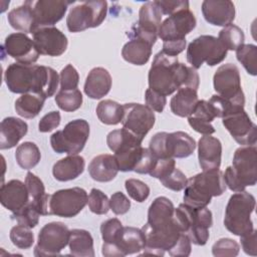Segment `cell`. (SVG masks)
I'll list each match as a JSON object with an SVG mask.
<instances>
[{
    "label": "cell",
    "instance_id": "cell-1",
    "mask_svg": "<svg viewBox=\"0 0 257 257\" xmlns=\"http://www.w3.org/2000/svg\"><path fill=\"white\" fill-rule=\"evenodd\" d=\"M142 230L146 236V254L163 256L176 245L183 230L170 199L158 197L153 201L148 211V221Z\"/></svg>",
    "mask_w": 257,
    "mask_h": 257
},
{
    "label": "cell",
    "instance_id": "cell-2",
    "mask_svg": "<svg viewBox=\"0 0 257 257\" xmlns=\"http://www.w3.org/2000/svg\"><path fill=\"white\" fill-rule=\"evenodd\" d=\"M149 88L168 96L181 87L198 89L200 77L195 68L179 62L177 56L158 52L148 75Z\"/></svg>",
    "mask_w": 257,
    "mask_h": 257
},
{
    "label": "cell",
    "instance_id": "cell-3",
    "mask_svg": "<svg viewBox=\"0 0 257 257\" xmlns=\"http://www.w3.org/2000/svg\"><path fill=\"white\" fill-rule=\"evenodd\" d=\"M4 80L13 93L33 92L48 98L56 92L59 76L49 66L16 62L7 66Z\"/></svg>",
    "mask_w": 257,
    "mask_h": 257
},
{
    "label": "cell",
    "instance_id": "cell-4",
    "mask_svg": "<svg viewBox=\"0 0 257 257\" xmlns=\"http://www.w3.org/2000/svg\"><path fill=\"white\" fill-rule=\"evenodd\" d=\"M226 191L223 173L218 170L203 171L190 179L184 189V203L194 207H207L213 197L221 196Z\"/></svg>",
    "mask_w": 257,
    "mask_h": 257
},
{
    "label": "cell",
    "instance_id": "cell-5",
    "mask_svg": "<svg viewBox=\"0 0 257 257\" xmlns=\"http://www.w3.org/2000/svg\"><path fill=\"white\" fill-rule=\"evenodd\" d=\"M226 187L233 192L245 191L257 182V149L255 146L238 148L233 157L232 166L223 174Z\"/></svg>",
    "mask_w": 257,
    "mask_h": 257
},
{
    "label": "cell",
    "instance_id": "cell-6",
    "mask_svg": "<svg viewBox=\"0 0 257 257\" xmlns=\"http://www.w3.org/2000/svg\"><path fill=\"white\" fill-rule=\"evenodd\" d=\"M255 198L252 194L242 191L235 192L226 206L224 216V226L226 229L236 236H242L251 232L253 222L251 214L255 209Z\"/></svg>",
    "mask_w": 257,
    "mask_h": 257
},
{
    "label": "cell",
    "instance_id": "cell-7",
    "mask_svg": "<svg viewBox=\"0 0 257 257\" xmlns=\"http://www.w3.org/2000/svg\"><path fill=\"white\" fill-rule=\"evenodd\" d=\"M196 146L195 140L185 132H161L151 139L149 150L157 159H184L194 153Z\"/></svg>",
    "mask_w": 257,
    "mask_h": 257
},
{
    "label": "cell",
    "instance_id": "cell-8",
    "mask_svg": "<svg viewBox=\"0 0 257 257\" xmlns=\"http://www.w3.org/2000/svg\"><path fill=\"white\" fill-rule=\"evenodd\" d=\"M184 226V233L189 237L191 243L203 246L207 243L213 225L212 212L207 208H194L185 203L177 208Z\"/></svg>",
    "mask_w": 257,
    "mask_h": 257
},
{
    "label": "cell",
    "instance_id": "cell-9",
    "mask_svg": "<svg viewBox=\"0 0 257 257\" xmlns=\"http://www.w3.org/2000/svg\"><path fill=\"white\" fill-rule=\"evenodd\" d=\"M88 137V122L77 118L69 121L63 130L53 133L50 137V145L57 154L76 155L83 150Z\"/></svg>",
    "mask_w": 257,
    "mask_h": 257
},
{
    "label": "cell",
    "instance_id": "cell-10",
    "mask_svg": "<svg viewBox=\"0 0 257 257\" xmlns=\"http://www.w3.org/2000/svg\"><path fill=\"white\" fill-rule=\"evenodd\" d=\"M227 51L217 37L201 35L189 43L186 56L192 67L199 69L204 62L209 66L221 63L226 58Z\"/></svg>",
    "mask_w": 257,
    "mask_h": 257
},
{
    "label": "cell",
    "instance_id": "cell-11",
    "mask_svg": "<svg viewBox=\"0 0 257 257\" xmlns=\"http://www.w3.org/2000/svg\"><path fill=\"white\" fill-rule=\"evenodd\" d=\"M106 13V1H84L70 9L66 18L67 29L75 33L87 28L97 27L105 19Z\"/></svg>",
    "mask_w": 257,
    "mask_h": 257
},
{
    "label": "cell",
    "instance_id": "cell-12",
    "mask_svg": "<svg viewBox=\"0 0 257 257\" xmlns=\"http://www.w3.org/2000/svg\"><path fill=\"white\" fill-rule=\"evenodd\" d=\"M87 193L79 187L62 189L49 197V215L72 218L78 215L87 204Z\"/></svg>",
    "mask_w": 257,
    "mask_h": 257
},
{
    "label": "cell",
    "instance_id": "cell-13",
    "mask_svg": "<svg viewBox=\"0 0 257 257\" xmlns=\"http://www.w3.org/2000/svg\"><path fill=\"white\" fill-rule=\"evenodd\" d=\"M214 89L223 98L244 106L245 96L241 87L238 67L233 63H225L218 67L213 77Z\"/></svg>",
    "mask_w": 257,
    "mask_h": 257
},
{
    "label": "cell",
    "instance_id": "cell-14",
    "mask_svg": "<svg viewBox=\"0 0 257 257\" xmlns=\"http://www.w3.org/2000/svg\"><path fill=\"white\" fill-rule=\"evenodd\" d=\"M70 230L62 222H50L44 225L34 248L35 256L58 255L68 245Z\"/></svg>",
    "mask_w": 257,
    "mask_h": 257
},
{
    "label": "cell",
    "instance_id": "cell-15",
    "mask_svg": "<svg viewBox=\"0 0 257 257\" xmlns=\"http://www.w3.org/2000/svg\"><path fill=\"white\" fill-rule=\"evenodd\" d=\"M122 107V127L144 140L155 124L156 116L154 110L141 103H125Z\"/></svg>",
    "mask_w": 257,
    "mask_h": 257
},
{
    "label": "cell",
    "instance_id": "cell-16",
    "mask_svg": "<svg viewBox=\"0 0 257 257\" xmlns=\"http://www.w3.org/2000/svg\"><path fill=\"white\" fill-rule=\"evenodd\" d=\"M197 21L190 8L182 9L166 18L158 32V36L165 41L183 40L195 27Z\"/></svg>",
    "mask_w": 257,
    "mask_h": 257
},
{
    "label": "cell",
    "instance_id": "cell-17",
    "mask_svg": "<svg viewBox=\"0 0 257 257\" xmlns=\"http://www.w3.org/2000/svg\"><path fill=\"white\" fill-rule=\"evenodd\" d=\"M222 123L239 145L255 146L257 141V126L244 108L222 117Z\"/></svg>",
    "mask_w": 257,
    "mask_h": 257
},
{
    "label": "cell",
    "instance_id": "cell-18",
    "mask_svg": "<svg viewBox=\"0 0 257 257\" xmlns=\"http://www.w3.org/2000/svg\"><path fill=\"white\" fill-rule=\"evenodd\" d=\"M34 16L36 29L51 27L60 21L65 15L67 8L74 1L65 0H38L28 1Z\"/></svg>",
    "mask_w": 257,
    "mask_h": 257
},
{
    "label": "cell",
    "instance_id": "cell-19",
    "mask_svg": "<svg viewBox=\"0 0 257 257\" xmlns=\"http://www.w3.org/2000/svg\"><path fill=\"white\" fill-rule=\"evenodd\" d=\"M33 41L39 54L60 56L67 48V37L58 28L42 27L33 32Z\"/></svg>",
    "mask_w": 257,
    "mask_h": 257
},
{
    "label": "cell",
    "instance_id": "cell-20",
    "mask_svg": "<svg viewBox=\"0 0 257 257\" xmlns=\"http://www.w3.org/2000/svg\"><path fill=\"white\" fill-rule=\"evenodd\" d=\"M2 48L9 56L16 59L18 63L32 64L39 57L34 41L22 32L9 34L5 38Z\"/></svg>",
    "mask_w": 257,
    "mask_h": 257
},
{
    "label": "cell",
    "instance_id": "cell-21",
    "mask_svg": "<svg viewBox=\"0 0 257 257\" xmlns=\"http://www.w3.org/2000/svg\"><path fill=\"white\" fill-rule=\"evenodd\" d=\"M205 20L215 26H227L235 19V6L230 0H205L202 3Z\"/></svg>",
    "mask_w": 257,
    "mask_h": 257
},
{
    "label": "cell",
    "instance_id": "cell-22",
    "mask_svg": "<svg viewBox=\"0 0 257 257\" xmlns=\"http://www.w3.org/2000/svg\"><path fill=\"white\" fill-rule=\"evenodd\" d=\"M222 158V144L219 139L203 136L198 143V160L203 171L220 169Z\"/></svg>",
    "mask_w": 257,
    "mask_h": 257
},
{
    "label": "cell",
    "instance_id": "cell-23",
    "mask_svg": "<svg viewBox=\"0 0 257 257\" xmlns=\"http://www.w3.org/2000/svg\"><path fill=\"white\" fill-rule=\"evenodd\" d=\"M29 194L25 183L20 180H10L0 189V202L4 208L16 212L29 203Z\"/></svg>",
    "mask_w": 257,
    "mask_h": 257
},
{
    "label": "cell",
    "instance_id": "cell-24",
    "mask_svg": "<svg viewBox=\"0 0 257 257\" xmlns=\"http://www.w3.org/2000/svg\"><path fill=\"white\" fill-rule=\"evenodd\" d=\"M108 245H114L118 249L120 257L128 254H136L145 250L146 236L142 229L122 226L114 244Z\"/></svg>",
    "mask_w": 257,
    "mask_h": 257
},
{
    "label": "cell",
    "instance_id": "cell-25",
    "mask_svg": "<svg viewBox=\"0 0 257 257\" xmlns=\"http://www.w3.org/2000/svg\"><path fill=\"white\" fill-rule=\"evenodd\" d=\"M111 75L103 67L92 68L84 82V93L92 98L99 99L105 96L111 88Z\"/></svg>",
    "mask_w": 257,
    "mask_h": 257
},
{
    "label": "cell",
    "instance_id": "cell-26",
    "mask_svg": "<svg viewBox=\"0 0 257 257\" xmlns=\"http://www.w3.org/2000/svg\"><path fill=\"white\" fill-rule=\"evenodd\" d=\"M27 123L17 117H5L0 124V149L8 150L14 148L27 134Z\"/></svg>",
    "mask_w": 257,
    "mask_h": 257
},
{
    "label": "cell",
    "instance_id": "cell-27",
    "mask_svg": "<svg viewBox=\"0 0 257 257\" xmlns=\"http://www.w3.org/2000/svg\"><path fill=\"white\" fill-rule=\"evenodd\" d=\"M88 173L96 182L105 183L112 181L118 173L114 156L102 154L94 157L88 165Z\"/></svg>",
    "mask_w": 257,
    "mask_h": 257
},
{
    "label": "cell",
    "instance_id": "cell-28",
    "mask_svg": "<svg viewBox=\"0 0 257 257\" xmlns=\"http://www.w3.org/2000/svg\"><path fill=\"white\" fill-rule=\"evenodd\" d=\"M84 167L85 161L81 156L69 155L53 165L52 175L59 182H67L79 177Z\"/></svg>",
    "mask_w": 257,
    "mask_h": 257
},
{
    "label": "cell",
    "instance_id": "cell-29",
    "mask_svg": "<svg viewBox=\"0 0 257 257\" xmlns=\"http://www.w3.org/2000/svg\"><path fill=\"white\" fill-rule=\"evenodd\" d=\"M130 37L131 40H128L121 49L122 58L135 65L146 64L152 55L153 45L147 40L138 36Z\"/></svg>",
    "mask_w": 257,
    "mask_h": 257
},
{
    "label": "cell",
    "instance_id": "cell-30",
    "mask_svg": "<svg viewBox=\"0 0 257 257\" xmlns=\"http://www.w3.org/2000/svg\"><path fill=\"white\" fill-rule=\"evenodd\" d=\"M25 185L29 194V203L42 215H49L48 203L50 195L45 193V188L42 181L33 173L28 172L25 177Z\"/></svg>",
    "mask_w": 257,
    "mask_h": 257
},
{
    "label": "cell",
    "instance_id": "cell-31",
    "mask_svg": "<svg viewBox=\"0 0 257 257\" xmlns=\"http://www.w3.org/2000/svg\"><path fill=\"white\" fill-rule=\"evenodd\" d=\"M198 100L197 89L181 87L177 90V93L170 101L171 110L175 115L180 117L189 116L193 112Z\"/></svg>",
    "mask_w": 257,
    "mask_h": 257
},
{
    "label": "cell",
    "instance_id": "cell-32",
    "mask_svg": "<svg viewBox=\"0 0 257 257\" xmlns=\"http://www.w3.org/2000/svg\"><path fill=\"white\" fill-rule=\"evenodd\" d=\"M7 19L12 28L21 31L24 34H33L36 30L33 12L28 1H25L22 5L12 9L8 13Z\"/></svg>",
    "mask_w": 257,
    "mask_h": 257
},
{
    "label": "cell",
    "instance_id": "cell-33",
    "mask_svg": "<svg viewBox=\"0 0 257 257\" xmlns=\"http://www.w3.org/2000/svg\"><path fill=\"white\" fill-rule=\"evenodd\" d=\"M162 12L156 1H149L143 4L139 12V21L137 26L146 32L158 35L162 24Z\"/></svg>",
    "mask_w": 257,
    "mask_h": 257
},
{
    "label": "cell",
    "instance_id": "cell-34",
    "mask_svg": "<svg viewBox=\"0 0 257 257\" xmlns=\"http://www.w3.org/2000/svg\"><path fill=\"white\" fill-rule=\"evenodd\" d=\"M68 246L70 254L77 257H93V238L91 234L83 229H72L69 234Z\"/></svg>",
    "mask_w": 257,
    "mask_h": 257
},
{
    "label": "cell",
    "instance_id": "cell-35",
    "mask_svg": "<svg viewBox=\"0 0 257 257\" xmlns=\"http://www.w3.org/2000/svg\"><path fill=\"white\" fill-rule=\"evenodd\" d=\"M45 99L44 96L37 93H24L15 100L14 107L17 114L20 116L24 118H34L43 108Z\"/></svg>",
    "mask_w": 257,
    "mask_h": 257
},
{
    "label": "cell",
    "instance_id": "cell-36",
    "mask_svg": "<svg viewBox=\"0 0 257 257\" xmlns=\"http://www.w3.org/2000/svg\"><path fill=\"white\" fill-rule=\"evenodd\" d=\"M143 139L137 137L124 127L111 131L106 137V144L110 151L116 153L128 147L142 146Z\"/></svg>",
    "mask_w": 257,
    "mask_h": 257
},
{
    "label": "cell",
    "instance_id": "cell-37",
    "mask_svg": "<svg viewBox=\"0 0 257 257\" xmlns=\"http://www.w3.org/2000/svg\"><path fill=\"white\" fill-rule=\"evenodd\" d=\"M95 111L98 119L102 123L108 125H115L121 122L123 107L114 100L104 99L97 104Z\"/></svg>",
    "mask_w": 257,
    "mask_h": 257
},
{
    "label": "cell",
    "instance_id": "cell-38",
    "mask_svg": "<svg viewBox=\"0 0 257 257\" xmlns=\"http://www.w3.org/2000/svg\"><path fill=\"white\" fill-rule=\"evenodd\" d=\"M15 159L20 168L30 170L40 162L41 154L36 144L32 142H24L17 147Z\"/></svg>",
    "mask_w": 257,
    "mask_h": 257
},
{
    "label": "cell",
    "instance_id": "cell-39",
    "mask_svg": "<svg viewBox=\"0 0 257 257\" xmlns=\"http://www.w3.org/2000/svg\"><path fill=\"white\" fill-rule=\"evenodd\" d=\"M218 39L223 43L227 50H237L244 44L245 35L239 26L229 24L219 32Z\"/></svg>",
    "mask_w": 257,
    "mask_h": 257
},
{
    "label": "cell",
    "instance_id": "cell-40",
    "mask_svg": "<svg viewBox=\"0 0 257 257\" xmlns=\"http://www.w3.org/2000/svg\"><path fill=\"white\" fill-rule=\"evenodd\" d=\"M82 93L79 89L59 90L55 95L57 106L64 111H75L82 104Z\"/></svg>",
    "mask_w": 257,
    "mask_h": 257
},
{
    "label": "cell",
    "instance_id": "cell-41",
    "mask_svg": "<svg viewBox=\"0 0 257 257\" xmlns=\"http://www.w3.org/2000/svg\"><path fill=\"white\" fill-rule=\"evenodd\" d=\"M236 57L246 71L255 76L257 74V46L243 44L236 50Z\"/></svg>",
    "mask_w": 257,
    "mask_h": 257
},
{
    "label": "cell",
    "instance_id": "cell-42",
    "mask_svg": "<svg viewBox=\"0 0 257 257\" xmlns=\"http://www.w3.org/2000/svg\"><path fill=\"white\" fill-rule=\"evenodd\" d=\"M9 237L13 245L20 249H29L34 243V235L30 228L20 224L11 228Z\"/></svg>",
    "mask_w": 257,
    "mask_h": 257
},
{
    "label": "cell",
    "instance_id": "cell-43",
    "mask_svg": "<svg viewBox=\"0 0 257 257\" xmlns=\"http://www.w3.org/2000/svg\"><path fill=\"white\" fill-rule=\"evenodd\" d=\"M39 216L40 214L36 211V209L30 203H28L20 210L13 212L11 215V219L16 221L20 225L32 229L36 227V225H38Z\"/></svg>",
    "mask_w": 257,
    "mask_h": 257
},
{
    "label": "cell",
    "instance_id": "cell-44",
    "mask_svg": "<svg viewBox=\"0 0 257 257\" xmlns=\"http://www.w3.org/2000/svg\"><path fill=\"white\" fill-rule=\"evenodd\" d=\"M87 204L89 210L96 215H104L110 209L107 196L102 191L95 188L91 189L87 197Z\"/></svg>",
    "mask_w": 257,
    "mask_h": 257
},
{
    "label": "cell",
    "instance_id": "cell-45",
    "mask_svg": "<svg viewBox=\"0 0 257 257\" xmlns=\"http://www.w3.org/2000/svg\"><path fill=\"white\" fill-rule=\"evenodd\" d=\"M239 251V244L230 238H221L212 246V253L216 257H235Z\"/></svg>",
    "mask_w": 257,
    "mask_h": 257
},
{
    "label": "cell",
    "instance_id": "cell-46",
    "mask_svg": "<svg viewBox=\"0 0 257 257\" xmlns=\"http://www.w3.org/2000/svg\"><path fill=\"white\" fill-rule=\"evenodd\" d=\"M124 187L128 196L139 203L146 201L150 195L149 186L138 179H127L124 183Z\"/></svg>",
    "mask_w": 257,
    "mask_h": 257
},
{
    "label": "cell",
    "instance_id": "cell-47",
    "mask_svg": "<svg viewBox=\"0 0 257 257\" xmlns=\"http://www.w3.org/2000/svg\"><path fill=\"white\" fill-rule=\"evenodd\" d=\"M160 181L162 185L167 189L175 192H179L185 189L188 179L180 169L175 168L173 171H171L167 176L162 178Z\"/></svg>",
    "mask_w": 257,
    "mask_h": 257
},
{
    "label": "cell",
    "instance_id": "cell-48",
    "mask_svg": "<svg viewBox=\"0 0 257 257\" xmlns=\"http://www.w3.org/2000/svg\"><path fill=\"white\" fill-rule=\"evenodd\" d=\"M122 228L121 222L116 218L108 219L101 223L100 225V233L103 243L105 244H114L115 239Z\"/></svg>",
    "mask_w": 257,
    "mask_h": 257
},
{
    "label": "cell",
    "instance_id": "cell-49",
    "mask_svg": "<svg viewBox=\"0 0 257 257\" xmlns=\"http://www.w3.org/2000/svg\"><path fill=\"white\" fill-rule=\"evenodd\" d=\"M79 82V75L72 64H67L59 74L60 90L76 89Z\"/></svg>",
    "mask_w": 257,
    "mask_h": 257
},
{
    "label": "cell",
    "instance_id": "cell-50",
    "mask_svg": "<svg viewBox=\"0 0 257 257\" xmlns=\"http://www.w3.org/2000/svg\"><path fill=\"white\" fill-rule=\"evenodd\" d=\"M109 208L115 215H123L131 208V201L121 192H115L109 199Z\"/></svg>",
    "mask_w": 257,
    "mask_h": 257
},
{
    "label": "cell",
    "instance_id": "cell-51",
    "mask_svg": "<svg viewBox=\"0 0 257 257\" xmlns=\"http://www.w3.org/2000/svg\"><path fill=\"white\" fill-rule=\"evenodd\" d=\"M176 168V162L173 158L167 159H157L154 169L149 174L151 177L161 180L165 176H167L171 171Z\"/></svg>",
    "mask_w": 257,
    "mask_h": 257
},
{
    "label": "cell",
    "instance_id": "cell-52",
    "mask_svg": "<svg viewBox=\"0 0 257 257\" xmlns=\"http://www.w3.org/2000/svg\"><path fill=\"white\" fill-rule=\"evenodd\" d=\"M157 158L151 153L149 149L144 148L140 161L138 162L134 172L138 174H150L155 167Z\"/></svg>",
    "mask_w": 257,
    "mask_h": 257
},
{
    "label": "cell",
    "instance_id": "cell-53",
    "mask_svg": "<svg viewBox=\"0 0 257 257\" xmlns=\"http://www.w3.org/2000/svg\"><path fill=\"white\" fill-rule=\"evenodd\" d=\"M145 100L146 105H148L152 110H155L157 112H163L166 104H167V98L166 96L148 88L145 93Z\"/></svg>",
    "mask_w": 257,
    "mask_h": 257
},
{
    "label": "cell",
    "instance_id": "cell-54",
    "mask_svg": "<svg viewBox=\"0 0 257 257\" xmlns=\"http://www.w3.org/2000/svg\"><path fill=\"white\" fill-rule=\"evenodd\" d=\"M61 116L59 111L53 110L41 117V119L38 122V131L40 133H48L51 132L52 130L58 127L60 124Z\"/></svg>",
    "mask_w": 257,
    "mask_h": 257
},
{
    "label": "cell",
    "instance_id": "cell-55",
    "mask_svg": "<svg viewBox=\"0 0 257 257\" xmlns=\"http://www.w3.org/2000/svg\"><path fill=\"white\" fill-rule=\"evenodd\" d=\"M163 15H172L179 10L189 8V2L185 0H159L156 1Z\"/></svg>",
    "mask_w": 257,
    "mask_h": 257
},
{
    "label": "cell",
    "instance_id": "cell-56",
    "mask_svg": "<svg viewBox=\"0 0 257 257\" xmlns=\"http://www.w3.org/2000/svg\"><path fill=\"white\" fill-rule=\"evenodd\" d=\"M191 250H192L191 240L185 233H183L180 236L176 245L168 253L171 256H185L186 257L191 254Z\"/></svg>",
    "mask_w": 257,
    "mask_h": 257
},
{
    "label": "cell",
    "instance_id": "cell-57",
    "mask_svg": "<svg viewBox=\"0 0 257 257\" xmlns=\"http://www.w3.org/2000/svg\"><path fill=\"white\" fill-rule=\"evenodd\" d=\"M256 230L253 229L251 232L246 233L240 236L241 245L243 251L251 256H256L257 254V246H256Z\"/></svg>",
    "mask_w": 257,
    "mask_h": 257
},
{
    "label": "cell",
    "instance_id": "cell-58",
    "mask_svg": "<svg viewBox=\"0 0 257 257\" xmlns=\"http://www.w3.org/2000/svg\"><path fill=\"white\" fill-rule=\"evenodd\" d=\"M187 41L183 40H174V41H165L163 42V52L170 56H177L186 48Z\"/></svg>",
    "mask_w": 257,
    "mask_h": 257
},
{
    "label": "cell",
    "instance_id": "cell-59",
    "mask_svg": "<svg viewBox=\"0 0 257 257\" xmlns=\"http://www.w3.org/2000/svg\"><path fill=\"white\" fill-rule=\"evenodd\" d=\"M188 122L191 125V127H193V130L204 136H209L216 132L215 127L211 124V122L200 120L193 116H188Z\"/></svg>",
    "mask_w": 257,
    "mask_h": 257
}]
</instances>
